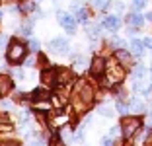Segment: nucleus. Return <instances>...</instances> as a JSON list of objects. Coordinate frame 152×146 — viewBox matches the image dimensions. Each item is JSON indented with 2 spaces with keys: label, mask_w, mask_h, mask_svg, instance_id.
I'll return each mask as SVG.
<instances>
[{
  "label": "nucleus",
  "mask_w": 152,
  "mask_h": 146,
  "mask_svg": "<svg viewBox=\"0 0 152 146\" xmlns=\"http://www.w3.org/2000/svg\"><path fill=\"white\" fill-rule=\"evenodd\" d=\"M121 125H123V127H121V131H123V138L129 140V138H133L134 133L140 128V119H139V117H127L125 115V119H123Z\"/></svg>",
  "instance_id": "1"
},
{
  "label": "nucleus",
  "mask_w": 152,
  "mask_h": 146,
  "mask_svg": "<svg viewBox=\"0 0 152 146\" xmlns=\"http://www.w3.org/2000/svg\"><path fill=\"white\" fill-rule=\"evenodd\" d=\"M23 57H26V45L20 43V41H12L8 51H6V58L10 62H20Z\"/></svg>",
  "instance_id": "2"
},
{
  "label": "nucleus",
  "mask_w": 152,
  "mask_h": 146,
  "mask_svg": "<svg viewBox=\"0 0 152 146\" xmlns=\"http://www.w3.org/2000/svg\"><path fill=\"white\" fill-rule=\"evenodd\" d=\"M76 96H78V99H80L84 105H90V103L94 101V88L88 84V82H78V86H76Z\"/></svg>",
  "instance_id": "3"
},
{
  "label": "nucleus",
  "mask_w": 152,
  "mask_h": 146,
  "mask_svg": "<svg viewBox=\"0 0 152 146\" xmlns=\"http://www.w3.org/2000/svg\"><path fill=\"white\" fill-rule=\"evenodd\" d=\"M49 51L57 55H68V43L64 39H53L49 43Z\"/></svg>",
  "instance_id": "4"
},
{
  "label": "nucleus",
  "mask_w": 152,
  "mask_h": 146,
  "mask_svg": "<svg viewBox=\"0 0 152 146\" xmlns=\"http://www.w3.org/2000/svg\"><path fill=\"white\" fill-rule=\"evenodd\" d=\"M123 64H111L109 66V72H111V76H109V84H117V82H121V80L125 78V72H123Z\"/></svg>",
  "instance_id": "5"
},
{
  "label": "nucleus",
  "mask_w": 152,
  "mask_h": 146,
  "mask_svg": "<svg viewBox=\"0 0 152 146\" xmlns=\"http://www.w3.org/2000/svg\"><path fill=\"white\" fill-rule=\"evenodd\" d=\"M105 68H107V62L103 61V58H94L92 66H90V72H92V76L99 78V76H102L103 72H105Z\"/></svg>",
  "instance_id": "6"
},
{
  "label": "nucleus",
  "mask_w": 152,
  "mask_h": 146,
  "mask_svg": "<svg viewBox=\"0 0 152 146\" xmlns=\"http://www.w3.org/2000/svg\"><path fill=\"white\" fill-rule=\"evenodd\" d=\"M58 22H61L64 27H66L68 33H74L76 22H74V18H72V16H68V14H58Z\"/></svg>",
  "instance_id": "7"
},
{
  "label": "nucleus",
  "mask_w": 152,
  "mask_h": 146,
  "mask_svg": "<svg viewBox=\"0 0 152 146\" xmlns=\"http://www.w3.org/2000/svg\"><path fill=\"white\" fill-rule=\"evenodd\" d=\"M41 80H43V84L51 86L57 82V70H53V68H47V70L41 72Z\"/></svg>",
  "instance_id": "8"
},
{
  "label": "nucleus",
  "mask_w": 152,
  "mask_h": 146,
  "mask_svg": "<svg viewBox=\"0 0 152 146\" xmlns=\"http://www.w3.org/2000/svg\"><path fill=\"white\" fill-rule=\"evenodd\" d=\"M119 26H121V22H119V18H115V16H107V18L103 20V27L109 29V31L119 29Z\"/></svg>",
  "instance_id": "9"
},
{
  "label": "nucleus",
  "mask_w": 152,
  "mask_h": 146,
  "mask_svg": "<svg viewBox=\"0 0 152 146\" xmlns=\"http://www.w3.org/2000/svg\"><path fill=\"white\" fill-rule=\"evenodd\" d=\"M10 90H12V80L8 76H0V97H4Z\"/></svg>",
  "instance_id": "10"
},
{
  "label": "nucleus",
  "mask_w": 152,
  "mask_h": 146,
  "mask_svg": "<svg viewBox=\"0 0 152 146\" xmlns=\"http://www.w3.org/2000/svg\"><path fill=\"white\" fill-rule=\"evenodd\" d=\"M115 57H117V61L123 64V66H131V62H133V58H131V55L127 53V51H123V49H119L115 53Z\"/></svg>",
  "instance_id": "11"
},
{
  "label": "nucleus",
  "mask_w": 152,
  "mask_h": 146,
  "mask_svg": "<svg viewBox=\"0 0 152 146\" xmlns=\"http://www.w3.org/2000/svg\"><path fill=\"white\" fill-rule=\"evenodd\" d=\"M129 109L133 111V113H142V111H144V103L140 101L139 97H134V99H131V103H129Z\"/></svg>",
  "instance_id": "12"
},
{
  "label": "nucleus",
  "mask_w": 152,
  "mask_h": 146,
  "mask_svg": "<svg viewBox=\"0 0 152 146\" xmlns=\"http://www.w3.org/2000/svg\"><path fill=\"white\" fill-rule=\"evenodd\" d=\"M131 47H133V53H134V55H142V53H144V47H146V45H144V41L134 39L133 43H131Z\"/></svg>",
  "instance_id": "13"
},
{
  "label": "nucleus",
  "mask_w": 152,
  "mask_h": 146,
  "mask_svg": "<svg viewBox=\"0 0 152 146\" xmlns=\"http://www.w3.org/2000/svg\"><path fill=\"white\" fill-rule=\"evenodd\" d=\"M72 74L68 70H58L57 72V82H61V84H66V82H70Z\"/></svg>",
  "instance_id": "14"
},
{
  "label": "nucleus",
  "mask_w": 152,
  "mask_h": 146,
  "mask_svg": "<svg viewBox=\"0 0 152 146\" xmlns=\"http://www.w3.org/2000/svg\"><path fill=\"white\" fill-rule=\"evenodd\" d=\"M20 10H23V12H31V10H35V2H31V0H23L22 4H20Z\"/></svg>",
  "instance_id": "15"
},
{
  "label": "nucleus",
  "mask_w": 152,
  "mask_h": 146,
  "mask_svg": "<svg viewBox=\"0 0 152 146\" xmlns=\"http://www.w3.org/2000/svg\"><path fill=\"white\" fill-rule=\"evenodd\" d=\"M47 97H49V93L45 92V90H41V88H37L35 92H33V99H35V101H39V99H47Z\"/></svg>",
  "instance_id": "16"
},
{
  "label": "nucleus",
  "mask_w": 152,
  "mask_h": 146,
  "mask_svg": "<svg viewBox=\"0 0 152 146\" xmlns=\"http://www.w3.org/2000/svg\"><path fill=\"white\" fill-rule=\"evenodd\" d=\"M76 20H78V22H82V23H86V22H88V10L80 8L78 12H76Z\"/></svg>",
  "instance_id": "17"
},
{
  "label": "nucleus",
  "mask_w": 152,
  "mask_h": 146,
  "mask_svg": "<svg viewBox=\"0 0 152 146\" xmlns=\"http://www.w3.org/2000/svg\"><path fill=\"white\" fill-rule=\"evenodd\" d=\"M92 6L98 10H105L109 6V0H92Z\"/></svg>",
  "instance_id": "18"
},
{
  "label": "nucleus",
  "mask_w": 152,
  "mask_h": 146,
  "mask_svg": "<svg viewBox=\"0 0 152 146\" xmlns=\"http://www.w3.org/2000/svg\"><path fill=\"white\" fill-rule=\"evenodd\" d=\"M117 111H119L121 115H127L131 109H129V105H127V103H123V101L119 99V101H117Z\"/></svg>",
  "instance_id": "19"
},
{
  "label": "nucleus",
  "mask_w": 152,
  "mask_h": 146,
  "mask_svg": "<svg viewBox=\"0 0 152 146\" xmlns=\"http://www.w3.org/2000/svg\"><path fill=\"white\" fill-rule=\"evenodd\" d=\"M142 22H144V18L140 16V14H134V16H131V23H133V26H142Z\"/></svg>",
  "instance_id": "20"
},
{
  "label": "nucleus",
  "mask_w": 152,
  "mask_h": 146,
  "mask_svg": "<svg viewBox=\"0 0 152 146\" xmlns=\"http://www.w3.org/2000/svg\"><path fill=\"white\" fill-rule=\"evenodd\" d=\"M29 144H33V146H41V144H43V138H41L39 134H33V137H29Z\"/></svg>",
  "instance_id": "21"
},
{
  "label": "nucleus",
  "mask_w": 152,
  "mask_h": 146,
  "mask_svg": "<svg viewBox=\"0 0 152 146\" xmlns=\"http://www.w3.org/2000/svg\"><path fill=\"white\" fill-rule=\"evenodd\" d=\"M144 72H146V70H144V66H137V68H134V80H142L144 78Z\"/></svg>",
  "instance_id": "22"
},
{
  "label": "nucleus",
  "mask_w": 152,
  "mask_h": 146,
  "mask_svg": "<svg viewBox=\"0 0 152 146\" xmlns=\"http://www.w3.org/2000/svg\"><path fill=\"white\" fill-rule=\"evenodd\" d=\"M146 6V0H133V8L134 10H142Z\"/></svg>",
  "instance_id": "23"
},
{
  "label": "nucleus",
  "mask_w": 152,
  "mask_h": 146,
  "mask_svg": "<svg viewBox=\"0 0 152 146\" xmlns=\"http://www.w3.org/2000/svg\"><path fill=\"white\" fill-rule=\"evenodd\" d=\"M98 31H99V29H98L96 26H94V27H88V37H92V39H96V37H98Z\"/></svg>",
  "instance_id": "24"
},
{
  "label": "nucleus",
  "mask_w": 152,
  "mask_h": 146,
  "mask_svg": "<svg viewBox=\"0 0 152 146\" xmlns=\"http://www.w3.org/2000/svg\"><path fill=\"white\" fill-rule=\"evenodd\" d=\"M22 33H23V35H31V22H26V26H23Z\"/></svg>",
  "instance_id": "25"
},
{
  "label": "nucleus",
  "mask_w": 152,
  "mask_h": 146,
  "mask_svg": "<svg viewBox=\"0 0 152 146\" xmlns=\"http://www.w3.org/2000/svg\"><path fill=\"white\" fill-rule=\"evenodd\" d=\"M29 49H31V51H39V41L31 39V41H29Z\"/></svg>",
  "instance_id": "26"
},
{
  "label": "nucleus",
  "mask_w": 152,
  "mask_h": 146,
  "mask_svg": "<svg viewBox=\"0 0 152 146\" xmlns=\"http://www.w3.org/2000/svg\"><path fill=\"white\" fill-rule=\"evenodd\" d=\"M99 113H102V115H105V117H111L113 115V111L107 109V107H102V109H99Z\"/></svg>",
  "instance_id": "27"
},
{
  "label": "nucleus",
  "mask_w": 152,
  "mask_h": 146,
  "mask_svg": "<svg viewBox=\"0 0 152 146\" xmlns=\"http://www.w3.org/2000/svg\"><path fill=\"white\" fill-rule=\"evenodd\" d=\"M12 125H0V133H10V131H12Z\"/></svg>",
  "instance_id": "28"
},
{
  "label": "nucleus",
  "mask_w": 152,
  "mask_h": 146,
  "mask_svg": "<svg viewBox=\"0 0 152 146\" xmlns=\"http://www.w3.org/2000/svg\"><path fill=\"white\" fill-rule=\"evenodd\" d=\"M109 41H111V45H115V47H123V45H125V43H123L121 39H115V37H111Z\"/></svg>",
  "instance_id": "29"
},
{
  "label": "nucleus",
  "mask_w": 152,
  "mask_h": 146,
  "mask_svg": "<svg viewBox=\"0 0 152 146\" xmlns=\"http://www.w3.org/2000/svg\"><path fill=\"white\" fill-rule=\"evenodd\" d=\"M102 146H113V138H109V137H105L102 140Z\"/></svg>",
  "instance_id": "30"
},
{
  "label": "nucleus",
  "mask_w": 152,
  "mask_h": 146,
  "mask_svg": "<svg viewBox=\"0 0 152 146\" xmlns=\"http://www.w3.org/2000/svg\"><path fill=\"white\" fill-rule=\"evenodd\" d=\"M49 146H64V144H63V140H58V138H53Z\"/></svg>",
  "instance_id": "31"
},
{
  "label": "nucleus",
  "mask_w": 152,
  "mask_h": 146,
  "mask_svg": "<svg viewBox=\"0 0 152 146\" xmlns=\"http://www.w3.org/2000/svg\"><path fill=\"white\" fill-rule=\"evenodd\" d=\"M0 105L4 107V109H12V103H10V101H6V99H2V101H0Z\"/></svg>",
  "instance_id": "32"
},
{
  "label": "nucleus",
  "mask_w": 152,
  "mask_h": 146,
  "mask_svg": "<svg viewBox=\"0 0 152 146\" xmlns=\"http://www.w3.org/2000/svg\"><path fill=\"white\" fill-rule=\"evenodd\" d=\"M146 146H152V131L148 133V137H146Z\"/></svg>",
  "instance_id": "33"
},
{
  "label": "nucleus",
  "mask_w": 152,
  "mask_h": 146,
  "mask_svg": "<svg viewBox=\"0 0 152 146\" xmlns=\"http://www.w3.org/2000/svg\"><path fill=\"white\" fill-rule=\"evenodd\" d=\"M144 45H146L148 49H152V37H148V39H144Z\"/></svg>",
  "instance_id": "34"
},
{
  "label": "nucleus",
  "mask_w": 152,
  "mask_h": 146,
  "mask_svg": "<svg viewBox=\"0 0 152 146\" xmlns=\"http://www.w3.org/2000/svg\"><path fill=\"white\" fill-rule=\"evenodd\" d=\"M33 64H35V61H33V58H27V61H26V66H33Z\"/></svg>",
  "instance_id": "35"
},
{
  "label": "nucleus",
  "mask_w": 152,
  "mask_h": 146,
  "mask_svg": "<svg viewBox=\"0 0 152 146\" xmlns=\"http://www.w3.org/2000/svg\"><path fill=\"white\" fill-rule=\"evenodd\" d=\"M4 43H6V37H4V35H0V45H4Z\"/></svg>",
  "instance_id": "36"
},
{
  "label": "nucleus",
  "mask_w": 152,
  "mask_h": 146,
  "mask_svg": "<svg viewBox=\"0 0 152 146\" xmlns=\"http://www.w3.org/2000/svg\"><path fill=\"white\" fill-rule=\"evenodd\" d=\"M148 20H150V22H152V12H148Z\"/></svg>",
  "instance_id": "37"
},
{
  "label": "nucleus",
  "mask_w": 152,
  "mask_h": 146,
  "mask_svg": "<svg viewBox=\"0 0 152 146\" xmlns=\"http://www.w3.org/2000/svg\"><path fill=\"white\" fill-rule=\"evenodd\" d=\"M148 123H150V125H152V115H150V119H148Z\"/></svg>",
  "instance_id": "38"
},
{
  "label": "nucleus",
  "mask_w": 152,
  "mask_h": 146,
  "mask_svg": "<svg viewBox=\"0 0 152 146\" xmlns=\"http://www.w3.org/2000/svg\"><path fill=\"white\" fill-rule=\"evenodd\" d=\"M0 146H14V144H0Z\"/></svg>",
  "instance_id": "39"
}]
</instances>
